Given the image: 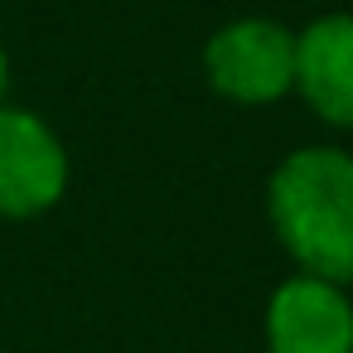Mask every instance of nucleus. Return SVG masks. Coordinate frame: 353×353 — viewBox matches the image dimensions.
<instances>
[{"label": "nucleus", "instance_id": "f257e3e1", "mask_svg": "<svg viewBox=\"0 0 353 353\" xmlns=\"http://www.w3.org/2000/svg\"><path fill=\"white\" fill-rule=\"evenodd\" d=\"M266 223L295 271L353 290V150L295 145L266 179Z\"/></svg>", "mask_w": 353, "mask_h": 353}, {"label": "nucleus", "instance_id": "f03ea898", "mask_svg": "<svg viewBox=\"0 0 353 353\" xmlns=\"http://www.w3.org/2000/svg\"><path fill=\"white\" fill-rule=\"evenodd\" d=\"M203 83L232 107H276L295 88V30L271 15L223 20L199 54Z\"/></svg>", "mask_w": 353, "mask_h": 353}, {"label": "nucleus", "instance_id": "7ed1b4c3", "mask_svg": "<svg viewBox=\"0 0 353 353\" xmlns=\"http://www.w3.org/2000/svg\"><path fill=\"white\" fill-rule=\"evenodd\" d=\"M73 155L63 136L30 107H0V223H34L63 203Z\"/></svg>", "mask_w": 353, "mask_h": 353}, {"label": "nucleus", "instance_id": "20e7f679", "mask_svg": "<svg viewBox=\"0 0 353 353\" xmlns=\"http://www.w3.org/2000/svg\"><path fill=\"white\" fill-rule=\"evenodd\" d=\"M266 353H353V290L290 271L261 310Z\"/></svg>", "mask_w": 353, "mask_h": 353}, {"label": "nucleus", "instance_id": "39448f33", "mask_svg": "<svg viewBox=\"0 0 353 353\" xmlns=\"http://www.w3.org/2000/svg\"><path fill=\"white\" fill-rule=\"evenodd\" d=\"M290 97L329 131H353V10H329L295 30Z\"/></svg>", "mask_w": 353, "mask_h": 353}, {"label": "nucleus", "instance_id": "423d86ee", "mask_svg": "<svg viewBox=\"0 0 353 353\" xmlns=\"http://www.w3.org/2000/svg\"><path fill=\"white\" fill-rule=\"evenodd\" d=\"M10 102V49L0 44V107Z\"/></svg>", "mask_w": 353, "mask_h": 353}]
</instances>
